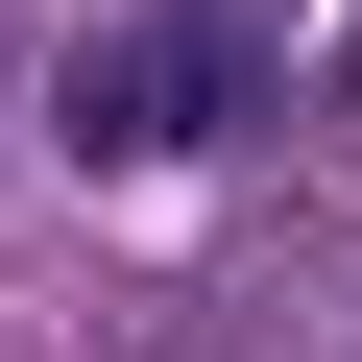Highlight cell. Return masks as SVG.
Masks as SVG:
<instances>
[{
  "label": "cell",
  "mask_w": 362,
  "mask_h": 362,
  "mask_svg": "<svg viewBox=\"0 0 362 362\" xmlns=\"http://www.w3.org/2000/svg\"><path fill=\"white\" fill-rule=\"evenodd\" d=\"M242 97H266V25L145 0V25H97V49L49 73V145H73V169H169V145H242Z\"/></svg>",
  "instance_id": "obj_1"
},
{
  "label": "cell",
  "mask_w": 362,
  "mask_h": 362,
  "mask_svg": "<svg viewBox=\"0 0 362 362\" xmlns=\"http://www.w3.org/2000/svg\"><path fill=\"white\" fill-rule=\"evenodd\" d=\"M338 97H362V49H338Z\"/></svg>",
  "instance_id": "obj_2"
}]
</instances>
